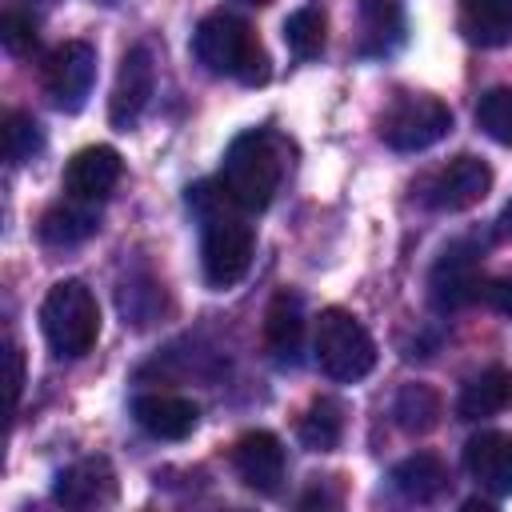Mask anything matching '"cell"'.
<instances>
[{
  "mask_svg": "<svg viewBox=\"0 0 512 512\" xmlns=\"http://www.w3.org/2000/svg\"><path fill=\"white\" fill-rule=\"evenodd\" d=\"M192 52L212 76L240 80L248 88L268 80V56L252 24L232 12H208L192 32Z\"/></svg>",
  "mask_w": 512,
  "mask_h": 512,
  "instance_id": "obj_1",
  "label": "cell"
},
{
  "mask_svg": "<svg viewBox=\"0 0 512 512\" xmlns=\"http://www.w3.org/2000/svg\"><path fill=\"white\" fill-rule=\"evenodd\" d=\"M280 172H284V160H280V148H276L272 132L252 128V132H240L228 144L220 184H224V192L232 196V204L240 212H264L272 204L276 188H280Z\"/></svg>",
  "mask_w": 512,
  "mask_h": 512,
  "instance_id": "obj_2",
  "label": "cell"
},
{
  "mask_svg": "<svg viewBox=\"0 0 512 512\" xmlns=\"http://www.w3.org/2000/svg\"><path fill=\"white\" fill-rule=\"evenodd\" d=\"M40 328L60 360H80L100 336V304L84 280H60L40 304Z\"/></svg>",
  "mask_w": 512,
  "mask_h": 512,
  "instance_id": "obj_3",
  "label": "cell"
},
{
  "mask_svg": "<svg viewBox=\"0 0 512 512\" xmlns=\"http://www.w3.org/2000/svg\"><path fill=\"white\" fill-rule=\"evenodd\" d=\"M252 248H256L252 224L240 216V208L232 200L200 216V264H204V280L212 288L240 284L252 264Z\"/></svg>",
  "mask_w": 512,
  "mask_h": 512,
  "instance_id": "obj_4",
  "label": "cell"
},
{
  "mask_svg": "<svg viewBox=\"0 0 512 512\" xmlns=\"http://www.w3.org/2000/svg\"><path fill=\"white\" fill-rule=\"evenodd\" d=\"M312 348H316L320 372L332 376V380H344V384L368 376L372 364H376V340H372L368 328H364L352 312H344V308H324V312H320Z\"/></svg>",
  "mask_w": 512,
  "mask_h": 512,
  "instance_id": "obj_5",
  "label": "cell"
},
{
  "mask_svg": "<svg viewBox=\"0 0 512 512\" xmlns=\"http://www.w3.org/2000/svg\"><path fill=\"white\" fill-rule=\"evenodd\" d=\"M376 132L396 152H424V148H432L436 140H444L452 132V108L436 96L404 92L384 108Z\"/></svg>",
  "mask_w": 512,
  "mask_h": 512,
  "instance_id": "obj_6",
  "label": "cell"
},
{
  "mask_svg": "<svg viewBox=\"0 0 512 512\" xmlns=\"http://www.w3.org/2000/svg\"><path fill=\"white\" fill-rule=\"evenodd\" d=\"M40 80H44L52 108L80 112L92 96V84H96V48L88 40H64L60 48L48 52Z\"/></svg>",
  "mask_w": 512,
  "mask_h": 512,
  "instance_id": "obj_7",
  "label": "cell"
},
{
  "mask_svg": "<svg viewBox=\"0 0 512 512\" xmlns=\"http://www.w3.org/2000/svg\"><path fill=\"white\" fill-rule=\"evenodd\" d=\"M488 188H492V168L480 156L460 152L448 164H440L432 176H424L420 200L432 212H464V208L480 204L488 196Z\"/></svg>",
  "mask_w": 512,
  "mask_h": 512,
  "instance_id": "obj_8",
  "label": "cell"
},
{
  "mask_svg": "<svg viewBox=\"0 0 512 512\" xmlns=\"http://www.w3.org/2000/svg\"><path fill=\"white\" fill-rule=\"evenodd\" d=\"M428 296L436 312H460L472 300L484 296V276H480V248L468 240H456L440 252L428 276Z\"/></svg>",
  "mask_w": 512,
  "mask_h": 512,
  "instance_id": "obj_9",
  "label": "cell"
},
{
  "mask_svg": "<svg viewBox=\"0 0 512 512\" xmlns=\"http://www.w3.org/2000/svg\"><path fill=\"white\" fill-rule=\"evenodd\" d=\"M152 88H156V68H152V52L144 44H132L120 60V72H116V84H112V100H108V120L112 128H132L148 100H152Z\"/></svg>",
  "mask_w": 512,
  "mask_h": 512,
  "instance_id": "obj_10",
  "label": "cell"
},
{
  "mask_svg": "<svg viewBox=\"0 0 512 512\" xmlns=\"http://www.w3.org/2000/svg\"><path fill=\"white\" fill-rule=\"evenodd\" d=\"M232 468L244 488L260 496H276L284 484V448L272 432H244L232 444Z\"/></svg>",
  "mask_w": 512,
  "mask_h": 512,
  "instance_id": "obj_11",
  "label": "cell"
},
{
  "mask_svg": "<svg viewBox=\"0 0 512 512\" xmlns=\"http://www.w3.org/2000/svg\"><path fill=\"white\" fill-rule=\"evenodd\" d=\"M120 172H124V160L116 148L108 144H92V148H80L68 168H64V192L72 200H84V204H96L104 200L116 184H120Z\"/></svg>",
  "mask_w": 512,
  "mask_h": 512,
  "instance_id": "obj_12",
  "label": "cell"
},
{
  "mask_svg": "<svg viewBox=\"0 0 512 512\" xmlns=\"http://www.w3.org/2000/svg\"><path fill=\"white\" fill-rule=\"evenodd\" d=\"M52 496L64 508H104L116 500V472L104 456H84L56 476Z\"/></svg>",
  "mask_w": 512,
  "mask_h": 512,
  "instance_id": "obj_13",
  "label": "cell"
},
{
  "mask_svg": "<svg viewBox=\"0 0 512 512\" xmlns=\"http://www.w3.org/2000/svg\"><path fill=\"white\" fill-rule=\"evenodd\" d=\"M464 468L496 500L512 496V436L508 432H476L464 444Z\"/></svg>",
  "mask_w": 512,
  "mask_h": 512,
  "instance_id": "obj_14",
  "label": "cell"
},
{
  "mask_svg": "<svg viewBox=\"0 0 512 512\" xmlns=\"http://www.w3.org/2000/svg\"><path fill=\"white\" fill-rule=\"evenodd\" d=\"M404 8L400 0H360L356 8V52L384 60L404 44Z\"/></svg>",
  "mask_w": 512,
  "mask_h": 512,
  "instance_id": "obj_15",
  "label": "cell"
},
{
  "mask_svg": "<svg viewBox=\"0 0 512 512\" xmlns=\"http://www.w3.org/2000/svg\"><path fill=\"white\" fill-rule=\"evenodd\" d=\"M132 416L156 440H184V436H192L200 408L176 392H144L132 400Z\"/></svg>",
  "mask_w": 512,
  "mask_h": 512,
  "instance_id": "obj_16",
  "label": "cell"
},
{
  "mask_svg": "<svg viewBox=\"0 0 512 512\" xmlns=\"http://www.w3.org/2000/svg\"><path fill=\"white\" fill-rule=\"evenodd\" d=\"M264 344L280 364H296L300 344H304V308L296 292H276L268 312H264Z\"/></svg>",
  "mask_w": 512,
  "mask_h": 512,
  "instance_id": "obj_17",
  "label": "cell"
},
{
  "mask_svg": "<svg viewBox=\"0 0 512 512\" xmlns=\"http://www.w3.org/2000/svg\"><path fill=\"white\" fill-rule=\"evenodd\" d=\"M512 408V372L508 368H484L464 380L456 396V416L460 420H488Z\"/></svg>",
  "mask_w": 512,
  "mask_h": 512,
  "instance_id": "obj_18",
  "label": "cell"
},
{
  "mask_svg": "<svg viewBox=\"0 0 512 512\" xmlns=\"http://www.w3.org/2000/svg\"><path fill=\"white\" fill-rule=\"evenodd\" d=\"M460 32L480 48L512 44V0H460Z\"/></svg>",
  "mask_w": 512,
  "mask_h": 512,
  "instance_id": "obj_19",
  "label": "cell"
},
{
  "mask_svg": "<svg viewBox=\"0 0 512 512\" xmlns=\"http://www.w3.org/2000/svg\"><path fill=\"white\" fill-rule=\"evenodd\" d=\"M392 484H396V492H400L404 500L428 504V500H436L452 480H448V468H444L440 456L416 452V456H408V460H400V464L392 468Z\"/></svg>",
  "mask_w": 512,
  "mask_h": 512,
  "instance_id": "obj_20",
  "label": "cell"
},
{
  "mask_svg": "<svg viewBox=\"0 0 512 512\" xmlns=\"http://www.w3.org/2000/svg\"><path fill=\"white\" fill-rule=\"evenodd\" d=\"M344 436V408L332 396H320L304 408V416L296 420V440L308 452H332Z\"/></svg>",
  "mask_w": 512,
  "mask_h": 512,
  "instance_id": "obj_21",
  "label": "cell"
},
{
  "mask_svg": "<svg viewBox=\"0 0 512 512\" xmlns=\"http://www.w3.org/2000/svg\"><path fill=\"white\" fill-rule=\"evenodd\" d=\"M84 200L76 204H60V208H48L44 220H40V240L52 244V248H72V244H84L96 228H100V216L92 208H80Z\"/></svg>",
  "mask_w": 512,
  "mask_h": 512,
  "instance_id": "obj_22",
  "label": "cell"
},
{
  "mask_svg": "<svg viewBox=\"0 0 512 512\" xmlns=\"http://www.w3.org/2000/svg\"><path fill=\"white\" fill-rule=\"evenodd\" d=\"M392 416L404 432H432L444 416V404H440V392L428 388V384H404L396 392V404H392Z\"/></svg>",
  "mask_w": 512,
  "mask_h": 512,
  "instance_id": "obj_23",
  "label": "cell"
},
{
  "mask_svg": "<svg viewBox=\"0 0 512 512\" xmlns=\"http://www.w3.org/2000/svg\"><path fill=\"white\" fill-rule=\"evenodd\" d=\"M324 40H328V16L320 8H296L284 20V44L292 48V56L312 60L324 52Z\"/></svg>",
  "mask_w": 512,
  "mask_h": 512,
  "instance_id": "obj_24",
  "label": "cell"
},
{
  "mask_svg": "<svg viewBox=\"0 0 512 512\" xmlns=\"http://www.w3.org/2000/svg\"><path fill=\"white\" fill-rule=\"evenodd\" d=\"M0 136H4V160L8 164H28L44 148L40 124L28 112H8L4 124H0Z\"/></svg>",
  "mask_w": 512,
  "mask_h": 512,
  "instance_id": "obj_25",
  "label": "cell"
},
{
  "mask_svg": "<svg viewBox=\"0 0 512 512\" xmlns=\"http://www.w3.org/2000/svg\"><path fill=\"white\" fill-rule=\"evenodd\" d=\"M476 124L496 144H512V88H488L476 104Z\"/></svg>",
  "mask_w": 512,
  "mask_h": 512,
  "instance_id": "obj_26",
  "label": "cell"
},
{
  "mask_svg": "<svg viewBox=\"0 0 512 512\" xmlns=\"http://www.w3.org/2000/svg\"><path fill=\"white\" fill-rule=\"evenodd\" d=\"M0 40H4V48H8L12 56H32L36 44H40L36 20L24 16V12H16V8H8V12L0 16Z\"/></svg>",
  "mask_w": 512,
  "mask_h": 512,
  "instance_id": "obj_27",
  "label": "cell"
},
{
  "mask_svg": "<svg viewBox=\"0 0 512 512\" xmlns=\"http://www.w3.org/2000/svg\"><path fill=\"white\" fill-rule=\"evenodd\" d=\"M480 300H488L496 312H504V316H512V276H504V280H488L484 284V296Z\"/></svg>",
  "mask_w": 512,
  "mask_h": 512,
  "instance_id": "obj_28",
  "label": "cell"
},
{
  "mask_svg": "<svg viewBox=\"0 0 512 512\" xmlns=\"http://www.w3.org/2000/svg\"><path fill=\"white\" fill-rule=\"evenodd\" d=\"M8 364H12V404H20V388H24V356H20L16 344L8 348Z\"/></svg>",
  "mask_w": 512,
  "mask_h": 512,
  "instance_id": "obj_29",
  "label": "cell"
},
{
  "mask_svg": "<svg viewBox=\"0 0 512 512\" xmlns=\"http://www.w3.org/2000/svg\"><path fill=\"white\" fill-rule=\"evenodd\" d=\"M496 224H500V236H508V240H512V200L504 204V212H500V220H496Z\"/></svg>",
  "mask_w": 512,
  "mask_h": 512,
  "instance_id": "obj_30",
  "label": "cell"
},
{
  "mask_svg": "<svg viewBox=\"0 0 512 512\" xmlns=\"http://www.w3.org/2000/svg\"><path fill=\"white\" fill-rule=\"evenodd\" d=\"M464 508H468V512H476V508H480V512H492V500H464Z\"/></svg>",
  "mask_w": 512,
  "mask_h": 512,
  "instance_id": "obj_31",
  "label": "cell"
},
{
  "mask_svg": "<svg viewBox=\"0 0 512 512\" xmlns=\"http://www.w3.org/2000/svg\"><path fill=\"white\" fill-rule=\"evenodd\" d=\"M244 4H268V0H244Z\"/></svg>",
  "mask_w": 512,
  "mask_h": 512,
  "instance_id": "obj_32",
  "label": "cell"
},
{
  "mask_svg": "<svg viewBox=\"0 0 512 512\" xmlns=\"http://www.w3.org/2000/svg\"><path fill=\"white\" fill-rule=\"evenodd\" d=\"M104 4H112V0H104Z\"/></svg>",
  "mask_w": 512,
  "mask_h": 512,
  "instance_id": "obj_33",
  "label": "cell"
}]
</instances>
